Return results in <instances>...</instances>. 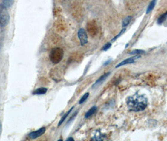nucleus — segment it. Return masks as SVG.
<instances>
[{
    "label": "nucleus",
    "mask_w": 167,
    "mask_h": 141,
    "mask_svg": "<svg viewBox=\"0 0 167 141\" xmlns=\"http://www.w3.org/2000/svg\"><path fill=\"white\" fill-rule=\"evenodd\" d=\"M140 56H137V55H135L134 57H130V58H127V59H125V60H124L122 62H121V63H119L118 65H117L116 66V68H119V67L122 66V65H126V64H131V63H134L135 62V60H137L138 59V58H140Z\"/></svg>",
    "instance_id": "nucleus-6"
},
{
    "label": "nucleus",
    "mask_w": 167,
    "mask_h": 141,
    "mask_svg": "<svg viewBox=\"0 0 167 141\" xmlns=\"http://www.w3.org/2000/svg\"><path fill=\"white\" fill-rule=\"evenodd\" d=\"M89 95V93H86V94H85L82 96V97L81 98V99H80V101H79V103H80V104L83 103L86 100H87V99L88 98Z\"/></svg>",
    "instance_id": "nucleus-17"
},
{
    "label": "nucleus",
    "mask_w": 167,
    "mask_h": 141,
    "mask_svg": "<svg viewBox=\"0 0 167 141\" xmlns=\"http://www.w3.org/2000/svg\"><path fill=\"white\" fill-rule=\"evenodd\" d=\"M48 89L47 88L45 87H40L36 89L35 90H34L33 92V95H44L45 94L47 93Z\"/></svg>",
    "instance_id": "nucleus-9"
},
{
    "label": "nucleus",
    "mask_w": 167,
    "mask_h": 141,
    "mask_svg": "<svg viewBox=\"0 0 167 141\" xmlns=\"http://www.w3.org/2000/svg\"><path fill=\"white\" fill-rule=\"evenodd\" d=\"M166 18H167V11L165 12V13H163V15H160V17L158 18V20H157V23L158 24H162L166 19Z\"/></svg>",
    "instance_id": "nucleus-12"
},
{
    "label": "nucleus",
    "mask_w": 167,
    "mask_h": 141,
    "mask_svg": "<svg viewBox=\"0 0 167 141\" xmlns=\"http://www.w3.org/2000/svg\"><path fill=\"white\" fill-rule=\"evenodd\" d=\"M125 30H126V29H125V28H123V29L121 30V32H120L118 35H117L116 36H115V37H114L113 40H111V41H112V42H113V41H114L116 39L118 38L119 37V36H120L121 35H122V34H123V33L125 32Z\"/></svg>",
    "instance_id": "nucleus-18"
},
{
    "label": "nucleus",
    "mask_w": 167,
    "mask_h": 141,
    "mask_svg": "<svg viewBox=\"0 0 167 141\" xmlns=\"http://www.w3.org/2000/svg\"><path fill=\"white\" fill-rule=\"evenodd\" d=\"M1 132H2V124L1 121H0V136H1Z\"/></svg>",
    "instance_id": "nucleus-20"
},
{
    "label": "nucleus",
    "mask_w": 167,
    "mask_h": 141,
    "mask_svg": "<svg viewBox=\"0 0 167 141\" xmlns=\"http://www.w3.org/2000/svg\"><path fill=\"white\" fill-rule=\"evenodd\" d=\"M156 3H157V0H152L146 10V14H149L150 12L153 10V8H154V7H155V5H156Z\"/></svg>",
    "instance_id": "nucleus-11"
},
{
    "label": "nucleus",
    "mask_w": 167,
    "mask_h": 141,
    "mask_svg": "<svg viewBox=\"0 0 167 141\" xmlns=\"http://www.w3.org/2000/svg\"><path fill=\"white\" fill-rule=\"evenodd\" d=\"M97 110V108L96 106L92 107V108H91V109L88 110V112L85 114V117L86 119L89 118L90 117H91L92 115H93L96 112Z\"/></svg>",
    "instance_id": "nucleus-10"
},
{
    "label": "nucleus",
    "mask_w": 167,
    "mask_h": 141,
    "mask_svg": "<svg viewBox=\"0 0 167 141\" xmlns=\"http://www.w3.org/2000/svg\"><path fill=\"white\" fill-rule=\"evenodd\" d=\"M45 131H46L45 127H42L39 130L30 133L28 135V137L32 139H35L42 136V135L45 132Z\"/></svg>",
    "instance_id": "nucleus-5"
},
{
    "label": "nucleus",
    "mask_w": 167,
    "mask_h": 141,
    "mask_svg": "<svg viewBox=\"0 0 167 141\" xmlns=\"http://www.w3.org/2000/svg\"><path fill=\"white\" fill-rule=\"evenodd\" d=\"M110 74V72H108V73H105L104 75H102L97 80L96 82V83L94 84V85H93V88H94V87H96L97 86H98L99 85H101L104 80H106V78L109 76V75Z\"/></svg>",
    "instance_id": "nucleus-8"
},
{
    "label": "nucleus",
    "mask_w": 167,
    "mask_h": 141,
    "mask_svg": "<svg viewBox=\"0 0 167 141\" xmlns=\"http://www.w3.org/2000/svg\"><path fill=\"white\" fill-rule=\"evenodd\" d=\"M78 37L80 40V45L82 46H84L86 44H88V35L85 30L83 28H80L78 31Z\"/></svg>",
    "instance_id": "nucleus-4"
},
{
    "label": "nucleus",
    "mask_w": 167,
    "mask_h": 141,
    "mask_svg": "<svg viewBox=\"0 0 167 141\" xmlns=\"http://www.w3.org/2000/svg\"><path fill=\"white\" fill-rule=\"evenodd\" d=\"M145 53V52L144 50H134V51L131 52L129 54L131 55H141V54H144Z\"/></svg>",
    "instance_id": "nucleus-16"
},
{
    "label": "nucleus",
    "mask_w": 167,
    "mask_h": 141,
    "mask_svg": "<svg viewBox=\"0 0 167 141\" xmlns=\"http://www.w3.org/2000/svg\"><path fill=\"white\" fill-rule=\"evenodd\" d=\"M87 28H88V32H89V33L90 34L94 35H95L96 33L97 29H96V27L95 24H94L93 22H89L88 24Z\"/></svg>",
    "instance_id": "nucleus-7"
},
{
    "label": "nucleus",
    "mask_w": 167,
    "mask_h": 141,
    "mask_svg": "<svg viewBox=\"0 0 167 141\" xmlns=\"http://www.w3.org/2000/svg\"><path fill=\"white\" fill-rule=\"evenodd\" d=\"M126 103L129 111L140 112L147 107L148 99L144 95L135 94L128 97Z\"/></svg>",
    "instance_id": "nucleus-1"
},
{
    "label": "nucleus",
    "mask_w": 167,
    "mask_h": 141,
    "mask_svg": "<svg viewBox=\"0 0 167 141\" xmlns=\"http://www.w3.org/2000/svg\"><path fill=\"white\" fill-rule=\"evenodd\" d=\"M15 0H3V4L7 8L11 7L13 4Z\"/></svg>",
    "instance_id": "nucleus-14"
},
{
    "label": "nucleus",
    "mask_w": 167,
    "mask_h": 141,
    "mask_svg": "<svg viewBox=\"0 0 167 141\" xmlns=\"http://www.w3.org/2000/svg\"><path fill=\"white\" fill-rule=\"evenodd\" d=\"M67 140H73V138H72V137H69V138H68V139H67Z\"/></svg>",
    "instance_id": "nucleus-21"
},
{
    "label": "nucleus",
    "mask_w": 167,
    "mask_h": 141,
    "mask_svg": "<svg viewBox=\"0 0 167 141\" xmlns=\"http://www.w3.org/2000/svg\"><path fill=\"white\" fill-rule=\"evenodd\" d=\"M73 109V107H72V108H71V109L69 110V111H68V112H67V113H66V114H65L63 116V117H62V119H60V122H59V126H60V125H62V124L63 123V122H64V120H65V119L67 117V116L69 115V114L71 112V111H72Z\"/></svg>",
    "instance_id": "nucleus-15"
},
{
    "label": "nucleus",
    "mask_w": 167,
    "mask_h": 141,
    "mask_svg": "<svg viewBox=\"0 0 167 141\" xmlns=\"http://www.w3.org/2000/svg\"><path fill=\"white\" fill-rule=\"evenodd\" d=\"M111 47V43H108L107 44H106L105 45L104 47H103V48H102V50H104V51H107L108 49H109L110 48V47Z\"/></svg>",
    "instance_id": "nucleus-19"
},
{
    "label": "nucleus",
    "mask_w": 167,
    "mask_h": 141,
    "mask_svg": "<svg viewBox=\"0 0 167 141\" xmlns=\"http://www.w3.org/2000/svg\"><path fill=\"white\" fill-rule=\"evenodd\" d=\"M64 57V51L59 47L54 48L51 50L49 58L51 62L54 64H57L61 62Z\"/></svg>",
    "instance_id": "nucleus-2"
},
{
    "label": "nucleus",
    "mask_w": 167,
    "mask_h": 141,
    "mask_svg": "<svg viewBox=\"0 0 167 141\" xmlns=\"http://www.w3.org/2000/svg\"><path fill=\"white\" fill-rule=\"evenodd\" d=\"M10 21V15L7 8L3 4H0V27H4Z\"/></svg>",
    "instance_id": "nucleus-3"
},
{
    "label": "nucleus",
    "mask_w": 167,
    "mask_h": 141,
    "mask_svg": "<svg viewBox=\"0 0 167 141\" xmlns=\"http://www.w3.org/2000/svg\"><path fill=\"white\" fill-rule=\"evenodd\" d=\"M131 20H132V16H128L127 17H126L122 21V27H125L128 26V24H129V23L131 22Z\"/></svg>",
    "instance_id": "nucleus-13"
}]
</instances>
